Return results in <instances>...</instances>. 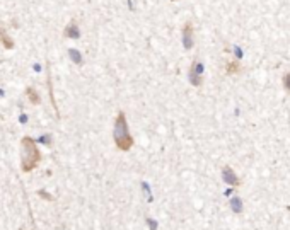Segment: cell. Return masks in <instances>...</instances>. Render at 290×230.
I'll return each instance as SVG.
<instances>
[{"label": "cell", "mask_w": 290, "mask_h": 230, "mask_svg": "<svg viewBox=\"0 0 290 230\" xmlns=\"http://www.w3.org/2000/svg\"><path fill=\"white\" fill-rule=\"evenodd\" d=\"M41 162V152L38 148L36 141L24 136L21 140V167L24 172H31L38 167V164Z\"/></svg>", "instance_id": "cell-1"}, {"label": "cell", "mask_w": 290, "mask_h": 230, "mask_svg": "<svg viewBox=\"0 0 290 230\" xmlns=\"http://www.w3.org/2000/svg\"><path fill=\"white\" fill-rule=\"evenodd\" d=\"M113 136H114V143H116V147H118V150L128 152L133 147V138H132L130 130H128V123H127V114H125V111H120L118 116H116Z\"/></svg>", "instance_id": "cell-2"}, {"label": "cell", "mask_w": 290, "mask_h": 230, "mask_svg": "<svg viewBox=\"0 0 290 230\" xmlns=\"http://www.w3.org/2000/svg\"><path fill=\"white\" fill-rule=\"evenodd\" d=\"M200 72H201V65H198V63L195 62L193 65H191V73H190V79H191V84L193 85H200L201 84Z\"/></svg>", "instance_id": "cell-3"}, {"label": "cell", "mask_w": 290, "mask_h": 230, "mask_svg": "<svg viewBox=\"0 0 290 230\" xmlns=\"http://www.w3.org/2000/svg\"><path fill=\"white\" fill-rule=\"evenodd\" d=\"M183 39H185L186 50H190V48L193 46V27H191V24H186V26H185V31H183Z\"/></svg>", "instance_id": "cell-4"}, {"label": "cell", "mask_w": 290, "mask_h": 230, "mask_svg": "<svg viewBox=\"0 0 290 230\" xmlns=\"http://www.w3.org/2000/svg\"><path fill=\"white\" fill-rule=\"evenodd\" d=\"M65 36L67 38H79V27H77V24L75 22H70L69 26H67V29H65Z\"/></svg>", "instance_id": "cell-5"}, {"label": "cell", "mask_w": 290, "mask_h": 230, "mask_svg": "<svg viewBox=\"0 0 290 230\" xmlns=\"http://www.w3.org/2000/svg\"><path fill=\"white\" fill-rule=\"evenodd\" d=\"M0 41L4 43V46L5 48H14V43H12V39L9 36H7V32H5V29H0Z\"/></svg>", "instance_id": "cell-6"}, {"label": "cell", "mask_w": 290, "mask_h": 230, "mask_svg": "<svg viewBox=\"0 0 290 230\" xmlns=\"http://www.w3.org/2000/svg\"><path fill=\"white\" fill-rule=\"evenodd\" d=\"M26 94H27V99L31 101L32 104H39V101H41V99L38 97V92L32 89V87H29V89L26 90Z\"/></svg>", "instance_id": "cell-7"}, {"label": "cell", "mask_w": 290, "mask_h": 230, "mask_svg": "<svg viewBox=\"0 0 290 230\" xmlns=\"http://www.w3.org/2000/svg\"><path fill=\"white\" fill-rule=\"evenodd\" d=\"M241 72V67H239L237 62H229L227 63V73H237Z\"/></svg>", "instance_id": "cell-8"}, {"label": "cell", "mask_w": 290, "mask_h": 230, "mask_svg": "<svg viewBox=\"0 0 290 230\" xmlns=\"http://www.w3.org/2000/svg\"><path fill=\"white\" fill-rule=\"evenodd\" d=\"M283 87H285V90L290 94V72L285 73V77H283Z\"/></svg>", "instance_id": "cell-9"}, {"label": "cell", "mask_w": 290, "mask_h": 230, "mask_svg": "<svg viewBox=\"0 0 290 230\" xmlns=\"http://www.w3.org/2000/svg\"><path fill=\"white\" fill-rule=\"evenodd\" d=\"M172 2H176V0H172Z\"/></svg>", "instance_id": "cell-10"}]
</instances>
